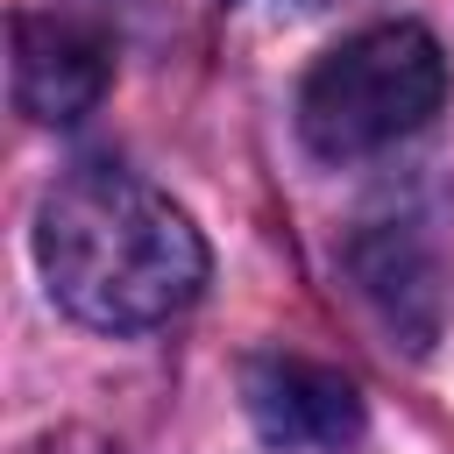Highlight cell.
Segmentation results:
<instances>
[{
	"mask_svg": "<svg viewBox=\"0 0 454 454\" xmlns=\"http://www.w3.org/2000/svg\"><path fill=\"white\" fill-rule=\"evenodd\" d=\"M35 262L50 298L99 333L163 326L206 291V241L184 206L114 163L50 184L35 206Z\"/></svg>",
	"mask_w": 454,
	"mask_h": 454,
	"instance_id": "obj_1",
	"label": "cell"
},
{
	"mask_svg": "<svg viewBox=\"0 0 454 454\" xmlns=\"http://www.w3.org/2000/svg\"><path fill=\"white\" fill-rule=\"evenodd\" d=\"M447 106V57L419 21H376L326 50L298 92V128L312 156L355 163L419 135Z\"/></svg>",
	"mask_w": 454,
	"mask_h": 454,
	"instance_id": "obj_2",
	"label": "cell"
},
{
	"mask_svg": "<svg viewBox=\"0 0 454 454\" xmlns=\"http://www.w3.org/2000/svg\"><path fill=\"white\" fill-rule=\"evenodd\" d=\"M7 78L14 106L43 128L85 121L114 85V35L85 7H21L7 28Z\"/></svg>",
	"mask_w": 454,
	"mask_h": 454,
	"instance_id": "obj_3",
	"label": "cell"
},
{
	"mask_svg": "<svg viewBox=\"0 0 454 454\" xmlns=\"http://www.w3.org/2000/svg\"><path fill=\"white\" fill-rule=\"evenodd\" d=\"M241 404H248L255 433L270 447H284V454H348L362 440V426H369L362 390L340 369H326L312 355H284V348L277 355H248Z\"/></svg>",
	"mask_w": 454,
	"mask_h": 454,
	"instance_id": "obj_4",
	"label": "cell"
},
{
	"mask_svg": "<svg viewBox=\"0 0 454 454\" xmlns=\"http://www.w3.org/2000/svg\"><path fill=\"white\" fill-rule=\"evenodd\" d=\"M348 270H355L362 298L376 305V319L404 348H433L440 305H447V270H440V248L419 234V220H376V227H362L348 241Z\"/></svg>",
	"mask_w": 454,
	"mask_h": 454,
	"instance_id": "obj_5",
	"label": "cell"
},
{
	"mask_svg": "<svg viewBox=\"0 0 454 454\" xmlns=\"http://www.w3.org/2000/svg\"><path fill=\"white\" fill-rule=\"evenodd\" d=\"M28 454H121V447H106V440H92V433H64V440H43V447H28Z\"/></svg>",
	"mask_w": 454,
	"mask_h": 454,
	"instance_id": "obj_6",
	"label": "cell"
},
{
	"mask_svg": "<svg viewBox=\"0 0 454 454\" xmlns=\"http://www.w3.org/2000/svg\"><path fill=\"white\" fill-rule=\"evenodd\" d=\"M305 7H319V0H305Z\"/></svg>",
	"mask_w": 454,
	"mask_h": 454,
	"instance_id": "obj_7",
	"label": "cell"
}]
</instances>
